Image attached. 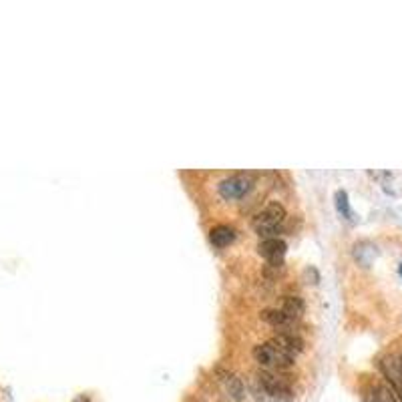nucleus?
Here are the masks:
<instances>
[{
    "label": "nucleus",
    "instance_id": "10",
    "mask_svg": "<svg viewBox=\"0 0 402 402\" xmlns=\"http://www.w3.org/2000/svg\"><path fill=\"white\" fill-rule=\"evenodd\" d=\"M210 239L215 248H225L236 239V230L228 223H219L210 232Z\"/></svg>",
    "mask_w": 402,
    "mask_h": 402
},
{
    "label": "nucleus",
    "instance_id": "9",
    "mask_svg": "<svg viewBox=\"0 0 402 402\" xmlns=\"http://www.w3.org/2000/svg\"><path fill=\"white\" fill-rule=\"evenodd\" d=\"M364 399H366V402H401V399L392 392V388L388 384H382V382L372 384Z\"/></svg>",
    "mask_w": 402,
    "mask_h": 402
},
{
    "label": "nucleus",
    "instance_id": "3",
    "mask_svg": "<svg viewBox=\"0 0 402 402\" xmlns=\"http://www.w3.org/2000/svg\"><path fill=\"white\" fill-rule=\"evenodd\" d=\"M258 384L261 392L272 402H292L294 401V388L290 382L280 374L272 370H260L258 372Z\"/></svg>",
    "mask_w": 402,
    "mask_h": 402
},
{
    "label": "nucleus",
    "instance_id": "8",
    "mask_svg": "<svg viewBox=\"0 0 402 402\" xmlns=\"http://www.w3.org/2000/svg\"><path fill=\"white\" fill-rule=\"evenodd\" d=\"M261 320H265L270 326L280 328L282 332L290 330L294 326V322H296V320H292L285 314L282 308H265V310H261Z\"/></svg>",
    "mask_w": 402,
    "mask_h": 402
},
{
    "label": "nucleus",
    "instance_id": "14",
    "mask_svg": "<svg viewBox=\"0 0 402 402\" xmlns=\"http://www.w3.org/2000/svg\"><path fill=\"white\" fill-rule=\"evenodd\" d=\"M401 274H402V265H401Z\"/></svg>",
    "mask_w": 402,
    "mask_h": 402
},
{
    "label": "nucleus",
    "instance_id": "15",
    "mask_svg": "<svg viewBox=\"0 0 402 402\" xmlns=\"http://www.w3.org/2000/svg\"><path fill=\"white\" fill-rule=\"evenodd\" d=\"M401 362H402V354H401Z\"/></svg>",
    "mask_w": 402,
    "mask_h": 402
},
{
    "label": "nucleus",
    "instance_id": "1",
    "mask_svg": "<svg viewBox=\"0 0 402 402\" xmlns=\"http://www.w3.org/2000/svg\"><path fill=\"white\" fill-rule=\"evenodd\" d=\"M254 358L263 370H272V372H284L288 368H292L296 362V356L284 352L272 340L254 346Z\"/></svg>",
    "mask_w": 402,
    "mask_h": 402
},
{
    "label": "nucleus",
    "instance_id": "7",
    "mask_svg": "<svg viewBox=\"0 0 402 402\" xmlns=\"http://www.w3.org/2000/svg\"><path fill=\"white\" fill-rule=\"evenodd\" d=\"M272 342L276 344V346H280L284 352L292 356H298L300 352H304V348H306V342H304V338L302 336H298L296 332H278L274 338H272Z\"/></svg>",
    "mask_w": 402,
    "mask_h": 402
},
{
    "label": "nucleus",
    "instance_id": "11",
    "mask_svg": "<svg viewBox=\"0 0 402 402\" xmlns=\"http://www.w3.org/2000/svg\"><path fill=\"white\" fill-rule=\"evenodd\" d=\"M282 310H284L285 314L292 318V320H298L302 314H304V310H306V304H304V300L300 298V296H284V300H282Z\"/></svg>",
    "mask_w": 402,
    "mask_h": 402
},
{
    "label": "nucleus",
    "instance_id": "2",
    "mask_svg": "<svg viewBox=\"0 0 402 402\" xmlns=\"http://www.w3.org/2000/svg\"><path fill=\"white\" fill-rule=\"evenodd\" d=\"M285 219V208L280 201H270L265 208H261L256 213L252 228L260 237H272L276 236V232L280 230V225Z\"/></svg>",
    "mask_w": 402,
    "mask_h": 402
},
{
    "label": "nucleus",
    "instance_id": "12",
    "mask_svg": "<svg viewBox=\"0 0 402 402\" xmlns=\"http://www.w3.org/2000/svg\"><path fill=\"white\" fill-rule=\"evenodd\" d=\"M221 382L225 384V388L230 390V394L234 396V399H241L243 396V384H241V380L237 379L236 374H232V372H221Z\"/></svg>",
    "mask_w": 402,
    "mask_h": 402
},
{
    "label": "nucleus",
    "instance_id": "13",
    "mask_svg": "<svg viewBox=\"0 0 402 402\" xmlns=\"http://www.w3.org/2000/svg\"><path fill=\"white\" fill-rule=\"evenodd\" d=\"M72 402H91V401H89V399H87V396H79V399H77V401H72Z\"/></svg>",
    "mask_w": 402,
    "mask_h": 402
},
{
    "label": "nucleus",
    "instance_id": "4",
    "mask_svg": "<svg viewBox=\"0 0 402 402\" xmlns=\"http://www.w3.org/2000/svg\"><path fill=\"white\" fill-rule=\"evenodd\" d=\"M252 188H254V175H250V173H234L230 177H223L217 183L219 195L228 201L241 199Z\"/></svg>",
    "mask_w": 402,
    "mask_h": 402
},
{
    "label": "nucleus",
    "instance_id": "6",
    "mask_svg": "<svg viewBox=\"0 0 402 402\" xmlns=\"http://www.w3.org/2000/svg\"><path fill=\"white\" fill-rule=\"evenodd\" d=\"M285 241L282 237L272 236V237H261V241L258 243V252L260 256H263L270 263H280L282 258L285 256Z\"/></svg>",
    "mask_w": 402,
    "mask_h": 402
},
{
    "label": "nucleus",
    "instance_id": "5",
    "mask_svg": "<svg viewBox=\"0 0 402 402\" xmlns=\"http://www.w3.org/2000/svg\"><path fill=\"white\" fill-rule=\"evenodd\" d=\"M380 370L384 374V379L388 382V386L392 388V392L401 399L402 402V362L396 356H386L380 360Z\"/></svg>",
    "mask_w": 402,
    "mask_h": 402
}]
</instances>
